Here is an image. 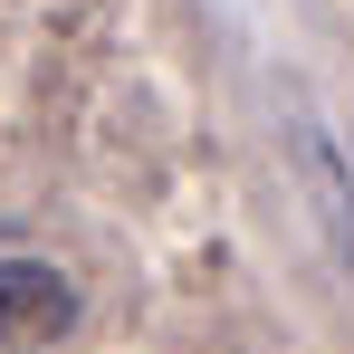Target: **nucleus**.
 I'll return each instance as SVG.
<instances>
[{"mask_svg":"<svg viewBox=\"0 0 354 354\" xmlns=\"http://www.w3.org/2000/svg\"><path fill=\"white\" fill-rule=\"evenodd\" d=\"M67 316H77V297H67V278H58V268L0 259V354H29V345H48Z\"/></svg>","mask_w":354,"mask_h":354,"instance_id":"1","label":"nucleus"}]
</instances>
